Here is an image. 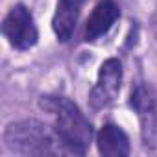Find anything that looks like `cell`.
Masks as SVG:
<instances>
[{
	"mask_svg": "<svg viewBox=\"0 0 157 157\" xmlns=\"http://www.w3.org/2000/svg\"><path fill=\"white\" fill-rule=\"evenodd\" d=\"M118 17H120V8L115 0H100L85 22L83 39L87 43L98 41L113 28V24L117 22Z\"/></svg>",
	"mask_w": 157,
	"mask_h": 157,
	"instance_id": "8992f818",
	"label": "cell"
},
{
	"mask_svg": "<svg viewBox=\"0 0 157 157\" xmlns=\"http://www.w3.org/2000/svg\"><path fill=\"white\" fill-rule=\"evenodd\" d=\"M98 151L105 157H126L131 151L128 133L117 124H104L96 133Z\"/></svg>",
	"mask_w": 157,
	"mask_h": 157,
	"instance_id": "ba28073f",
	"label": "cell"
},
{
	"mask_svg": "<svg viewBox=\"0 0 157 157\" xmlns=\"http://www.w3.org/2000/svg\"><path fill=\"white\" fill-rule=\"evenodd\" d=\"M129 107L137 113L142 126L144 144L157 142V93L150 83H137L129 94Z\"/></svg>",
	"mask_w": 157,
	"mask_h": 157,
	"instance_id": "5b68a950",
	"label": "cell"
},
{
	"mask_svg": "<svg viewBox=\"0 0 157 157\" xmlns=\"http://www.w3.org/2000/svg\"><path fill=\"white\" fill-rule=\"evenodd\" d=\"M122 76H124V70H122L120 59L109 57L100 65L96 83L89 94V102L94 111L105 109L115 102L122 87Z\"/></svg>",
	"mask_w": 157,
	"mask_h": 157,
	"instance_id": "277c9868",
	"label": "cell"
},
{
	"mask_svg": "<svg viewBox=\"0 0 157 157\" xmlns=\"http://www.w3.org/2000/svg\"><path fill=\"white\" fill-rule=\"evenodd\" d=\"M87 0H57L54 19H52V30L61 43H68L74 35L78 19H80L82 8Z\"/></svg>",
	"mask_w": 157,
	"mask_h": 157,
	"instance_id": "52a82bcc",
	"label": "cell"
},
{
	"mask_svg": "<svg viewBox=\"0 0 157 157\" xmlns=\"http://www.w3.org/2000/svg\"><path fill=\"white\" fill-rule=\"evenodd\" d=\"M41 107L56 117V128L72 155H83L94 139V129L82 109L65 96H43Z\"/></svg>",
	"mask_w": 157,
	"mask_h": 157,
	"instance_id": "7a4b0ae2",
	"label": "cell"
},
{
	"mask_svg": "<svg viewBox=\"0 0 157 157\" xmlns=\"http://www.w3.org/2000/svg\"><path fill=\"white\" fill-rule=\"evenodd\" d=\"M2 35L11 48L26 52L33 48L39 41V30L33 13L24 4H15L2 21Z\"/></svg>",
	"mask_w": 157,
	"mask_h": 157,
	"instance_id": "3957f363",
	"label": "cell"
},
{
	"mask_svg": "<svg viewBox=\"0 0 157 157\" xmlns=\"http://www.w3.org/2000/svg\"><path fill=\"white\" fill-rule=\"evenodd\" d=\"M4 142L19 155H72L57 128L35 118L10 122L4 131Z\"/></svg>",
	"mask_w": 157,
	"mask_h": 157,
	"instance_id": "6da1fadb",
	"label": "cell"
}]
</instances>
